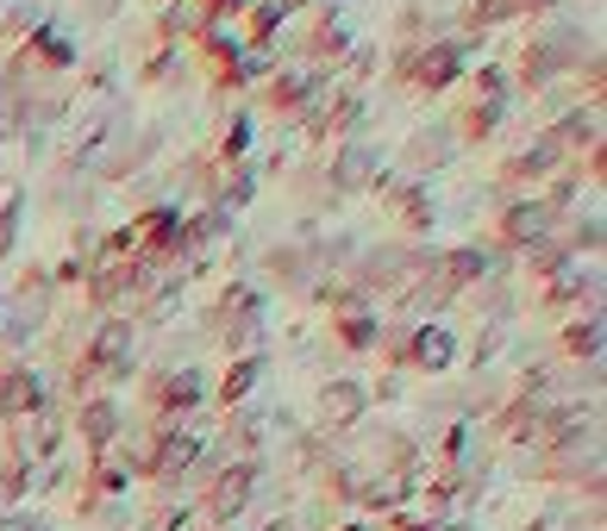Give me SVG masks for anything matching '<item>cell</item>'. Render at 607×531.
<instances>
[{"mask_svg":"<svg viewBox=\"0 0 607 531\" xmlns=\"http://www.w3.org/2000/svg\"><path fill=\"white\" fill-rule=\"evenodd\" d=\"M357 413H364V388H357V381H333V388H326V419L351 425Z\"/></svg>","mask_w":607,"mask_h":531,"instance_id":"cell-1","label":"cell"},{"mask_svg":"<svg viewBox=\"0 0 607 531\" xmlns=\"http://www.w3.org/2000/svg\"><path fill=\"white\" fill-rule=\"evenodd\" d=\"M188 456H195V437H170V444H163V463H158V469H163V475H176V469H188Z\"/></svg>","mask_w":607,"mask_h":531,"instance_id":"cell-6","label":"cell"},{"mask_svg":"<svg viewBox=\"0 0 607 531\" xmlns=\"http://www.w3.org/2000/svg\"><path fill=\"white\" fill-rule=\"evenodd\" d=\"M126 344H132V332H126V325H107V332L95 338V362H100V369H119Z\"/></svg>","mask_w":607,"mask_h":531,"instance_id":"cell-4","label":"cell"},{"mask_svg":"<svg viewBox=\"0 0 607 531\" xmlns=\"http://www.w3.org/2000/svg\"><path fill=\"white\" fill-rule=\"evenodd\" d=\"M82 425H88V437H113V425H119V419H113V407H107V400H95Z\"/></svg>","mask_w":607,"mask_h":531,"instance_id":"cell-7","label":"cell"},{"mask_svg":"<svg viewBox=\"0 0 607 531\" xmlns=\"http://www.w3.org/2000/svg\"><path fill=\"white\" fill-rule=\"evenodd\" d=\"M245 494H251V469L219 475V488H214V512H219V519H232V512L245 507Z\"/></svg>","mask_w":607,"mask_h":531,"instance_id":"cell-2","label":"cell"},{"mask_svg":"<svg viewBox=\"0 0 607 531\" xmlns=\"http://www.w3.org/2000/svg\"><path fill=\"white\" fill-rule=\"evenodd\" d=\"M420 362H426V369H445V362H451V338H445V332H420Z\"/></svg>","mask_w":607,"mask_h":531,"instance_id":"cell-5","label":"cell"},{"mask_svg":"<svg viewBox=\"0 0 607 531\" xmlns=\"http://www.w3.org/2000/svg\"><path fill=\"white\" fill-rule=\"evenodd\" d=\"M32 407H39L32 376H7V381H0V413H32Z\"/></svg>","mask_w":607,"mask_h":531,"instance_id":"cell-3","label":"cell"},{"mask_svg":"<svg viewBox=\"0 0 607 531\" xmlns=\"http://www.w3.org/2000/svg\"><path fill=\"white\" fill-rule=\"evenodd\" d=\"M545 231V207H520L513 213V238H539Z\"/></svg>","mask_w":607,"mask_h":531,"instance_id":"cell-8","label":"cell"}]
</instances>
